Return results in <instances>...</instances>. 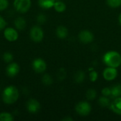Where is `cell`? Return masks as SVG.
Listing matches in <instances>:
<instances>
[{"label":"cell","instance_id":"cell-26","mask_svg":"<svg viewBox=\"0 0 121 121\" xmlns=\"http://www.w3.org/2000/svg\"><path fill=\"white\" fill-rule=\"evenodd\" d=\"M98 73L95 70H92L91 71V72L89 73V79L91 82H96V80L98 79Z\"/></svg>","mask_w":121,"mask_h":121},{"label":"cell","instance_id":"cell-24","mask_svg":"<svg viewBox=\"0 0 121 121\" xmlns=\"http://www.w3.org/2000/svg\"><path fill=\"white\" fill-rule=\"evenodd\" d=\"M13 56L11 52H6L3 55V60L6 63H10L13 61Z\"/></svg>","mask_w":121,"mask_h":121},{"label":"cell","instance_id":"cell-13","mask_svg":"<svg viewBox=\"0 0 121 121\" xmlns=\"http://www.w3.org/2000/svg\"><path fill=\"white\" fill-rule=\"evenodd\" d=\"M14 26L18 30H23L26 27V21L22 16H18L14 20Z\"/></svg>","mask_w":121,"mask_h":121},{"label":"cell","instance_id":"cell-31","mask_svg":"<svg viewBox=\"0 0 121 121\" xmlns=\"http://www.w3.org/2000/svg\"><path fill=\"white\" fill-rule=\"evenodd\" d=\"M62 121H73V118H71V117H69V116H67V117H65V118H62Z\"/></svg>","mask_w":121,"mask_h":121},{"label":"cell","instance_id":"cell-11","mask_svg":"<svg viewBox=\"0 0 121 121\" xmlns=\"http://www.w3.org/2000/svg\"><path fill=\"white\" fill-rule=\"evenodd\" d=\"M20 71V67L16 62H10L6 69V72L8 77H16Z\"/></svg>","mask_w":121,"mask_h":121},{"label":"cell","instance_id":"cell-29","mask_svg":"<svg viewBox=\"0 0 121 121\" xmlns=\"http://www.w3.org/2000/svg\"><path fill=\"white\" fill-rule=\"evenodd\" d=\"M101 94L103 96H111V89L109 87H105L101 90Z\"/></svg>","mask_w":121,"mask_h":121},{"label":"cell","instance_id":"cell-16","mask_svg":"<svg viewBox=\"0 0 121 121\" xmlns=\"http://www.w3.org/2000/svg\"><path fill=\"white\" fill-rule=\"evenodd\" d=\"M111 99H116L117 97H119L121 94V84H115L111 88Z\"/></svg>","mask_w":121,"mask_h":121},{"label":"cell","instance_id":"cell-5","mask_svg":"<svg viewBox=\"0 0 121 121\" xmlns=\"http://www.w3.org/2000/svg\"><path fill=\"white\" fill-rule=\"evenodd\" d=\"M75 111L81 116H87L91 111V106L87 101H80L76 105Z\"/></svg>","mask_w":121,"mask_h":121},{"label":"cell","instance_id":"cell-28","mask_svg":"<svg viewBox=\"0 0 121 121\" xmlns=\"http://www.w3.org/2000/svg\"><path fill=\"white\" fill-rule=\"evenodd\" d=\"M9 4L8 0H0V11L6 10L8 8Z\"/></svg>","mask_w":121,"mask_h":121},{"label":"cell","instance_id":"cell-32","mask_svg":"<svg viewBox=\"0 0 121 121\" xmlns=\"http://www.w3.org/2000/svg\"><path fill=\"white\" fill-rule=\"evenodd\" d=\"M118 21H119V23H120V25L121 26V13H120L119 16H118Z\"/></svg>","mask_w":121,"mask_h":121},{"label":"cell","instance_id":"cell-27","mask_svg":"<svg viewBox=\"0 0 121 121\" xmlns=\"http://www.w3.org/2000/svg\"><path fill=\"white\" fill-rule=\"evenodd\" d=\"M37 22L38 23H40V24H43L46 21H47V18H46V16L43 13H39L38 16H37Z\"/></svg>","mask_w":121,"mask_h":121},{"label":"cell","instance_id":"cell-12","mask_svg":"<svg viewBox=\"0 0 121 121\" xmlns=\"http://www.w3.org/2000/svg\"><path fill=\"white\" fill-rule=\"evenodd\" d=\"M109 107L114 113L121 116V97L114 99Z\"/></svg>","mask_w":121,"mask_h":121},{"label":"cell","instance_id":"cell-3","mask_svg":"<svg viewBox=\"0 0 121 121\" xmlns=\"http://www.w3.org/2000/svg\"><path fill=\"white\" fill-rule=\"evenodd\" d=\"M14 9L21 13L28 12L31 6V0H13Z\"/></svg>","mask_w":121,"mask_h":121},{"label":"cell","instance_id":"cell-17","mask_svg":"<svg viewBox=\"0 0 121 121\" xmlns=\"http://www.w3.org/2000/svg\"><path fill=\"white\" fill-rule=\"evenodd\" d=\"M84 79H85V73L82 70L77 72L74 76V81L77 84L82 83L84 81Z\"/></svg>","mask_w":121,"mask_h":121},{"label":"cell","instance_id":"cell-21","mask_svg":"<svg viewBox=\"0 0 121 121\" xmlns=\"http://www.w3.org/2000/svg\"><path fill=\"white\" fill-rule=\"evenodd\" d=\"M41 80H42L43 84L45 86H50L53 83V79H52V77L48 74H45L42 77Z\"/></svg>","mask_w":121,"mask_h":121},{"label":"cell","instance_id":"cell-20","mask_svg":"<svg viewBox=\"0 0 121 121\" xmlns=\"http://www.w3.org/2000/svg\"><path fill=\"white\" fill-rule=\"evenodd\" d=\"M14 120L13 116L8 112L0 113V121H13Z\"/></svg>","mask_w":121,"mask_h":121},{"label":"cell","instance_id":"cell-6","mask_svg":"<svg viewBox=\"0 0 121 121\" xmlns=\"http://www.w3.org/2000/svg\"><path fill=\"white\" fill-rule=\"evenodd\" d=\"M16 30V28L12 27L5 28L4 30V38L9 42H14L17 40L18 38V33Z\"/></svg>","mask_w":121,"mask_h":121},{"label":"cell","instance_id":"cell-15","mask_svg":"<svg viewBox=\"0 0 121 121\" xmlns=\"http://www.w3.org/2000/svg\"><path fill=\"white\" fill-rule=\"evenodd\" d=\"M55 0H38V5L44 9H49L53 7Z\"/></svg>","mask_w":121,"mask_h":121},{"label":"cell","instance_id":"cell-2","mask_svg":"<svg viewBox=\"0 0 121 121\" xmlns=\"http://www.w3.org/2000/svg\"><path fill=\"white\" fill-rule=\"evenodd\" d=\"M103 61L108 67L117 68L121 65V54L114 50L108 51L104 55Z\"/></svg>","mask_w":121,"mask_h":121},{"label":"cell","instance_id":"cell-14","mask_svg":"<svg viewBox=\"0 0 121 121\" xmlns=\"http://www.w3.org/2000/svg\"><path fill=\"white\" fill-rule=\"evenodd\" d=\"M56 35L58 38L65 39L68 35V29L64 26H59L56 29Z\"/></svg>","mask_w":121,"mask_h":121},{"label":"cell","instance_id":"cell-8","mask_svg":"<svg viewBox=\"0 0 121 121\" xmlns=\"http://www.w3.org/2000/svg\"><path fill=\"white\" fill-rule=\"evenodd\" d=\"M78 38L80 42L84 44H89L94 40V34L89 30H81L78 35Z\"/></svg>","mask_w":121,"mask_h":121},{"label":"cell","instance_id":"cell-19","mask_svg":"<svg viewBox=\"0 0 121 121\" xmlns=\"http://www.w3.org/2000/svg\"><path fill=\"white\" fill-rule=\"evenodd\" d=\"M111 100L108 98V96H102L99 99V104L101 107L104 108H106V107H109L111 105Z\"/></svg>","mask_w":121,"mask_h":121},{"label":"cell","instance_id":"cell-7","mask_svg":"<svg viewBox=\"0 0 121 121\" xmlns=\"http://www.w3.org/2000/svg\"><path fill=\"white\" fill-rule=\"evenodd\" d=\"M33 69L37 73H43L47 69L46 62L42 58H36L32 62Z\"/></svg>","mask_w":121,"mask_h":121},{"label":"cell","instance_id":"cell-33","mask_svg":"<svg viewBox=\"0 0 121 121\" xmlns=\"http://www.w3.org/2000/svg\"></svg>","mask_w":121,"mask_h":121},{"label":"cell","instance_id":"cell-10","mask_svg":"<svg viewBox=\"0 0 121 121\" xmlns=\"http://www.w3.org/2000/svg\"><path fill=\"white\" fill-rule=\"evenodd\" d=\"M118 76V70L115 67H108L103 72V77L106 81H113Z\"/></svg>","mask_w":121,"mask_h":121},{"label":"cell","instance_id":"cell-30","mask_svg":"<svg viewBox=\"0 0 121 121\" xmlns=\"http://www.w3.org/2000/svg\"><path fill=\"white\" fill-rule=\"evenodd\" d=\"M6 24H7V23H6V20L4 19V18L2 17L1 16H0V31L4 30V28L6 26Z\"/></svg>","mask_w":121,"mask_h":121},{"label":"cell","instance_id":"cell-1","mask_svg":"<svg viewBox=\"0 0 121 121\" xmlns=\"http://www.w3.org/2000/svg\"><path fill=\"white\" fill-rule=\"evenodd\" d=\"M19 98V91L16 86L10 85L6 86L2 92V100L4 104L11 105L16 103Z\"/></svg>","mask_w":121,"mask_h":121},{"label":"cell","instance_id":"cell-23","mask_svg":"<svg viewBox=\"0 0 121 121\" xmlns=\"http://www.w3.org/2000/svg\"><path fill=\"white\" fill-rule=\"evenodd\" d=\"M106 4L111 8H118L121 6V0H106Z\"/></svg>","mask_w":121,"mask_h":121},{"label":"cell","instance_id":"cell-18","mask_svg":"<svg viewBox=\"0 0 121 121\" xmlns=\"http://www.w3.org/2000/svg\"><path fill=\"white\" fill-rule=\"evenodd\" d=\"M53 8H54V9L57 12L62 13V12H64L66 10V4L64 2H62V1H55V4L53 6Z\"/></svg>","mask_w":121,"mask_h":121},{"label":"cell","instance_id":"cell-22","mask_svg":"<svg viewBox=\"0 0 121 121\" xmlns=\"http://www.w3.org/2000/svg\"><path fill=\"white\" fill-rule=\"evenodd\" d=\"M96 96H97V92L94 89H89V90H87L86 93V97L89 101L94 100L96 98Z\"/></svg>","mask_w":121,"mask_h":121},{"label":"cell","instance_id":"cell-9","mask_svg":"<svg viewBox=\"0 0 121 121\" xmlns=\"http://www.w3.org/2000/svg\"><path fill=\"white\" fill-rule=\"evenodd\" d=\"M26 109L30 113H36L40 109V102L35 99H30L26 102Z\"/></svg>","mask_w":121,"mask_h":121},{"label":"cell","instance_id":"cell-25","mask_svg":"<svg viewBox=\"0 0 121 121\" xmlns=\"http://www.w3.org/2000/svg\"><path fill=\"white\" fill-rule=\"evenodd\" d=\"M57 78H58V79L60 81L64 80L66 78V76H67V72H66L65 69H64V68L59 69L58 72H57Z\"/></svg>","mask_w":121,"mask_h":121},{"label":"cell","instance_id":"cell-4","mask_svg":"<svg viewBox=\"0 0 121 121\" xmlns=\"http://www.w3.org/2000/svg\"><path fill=\"white\" fill-rule=\"evenodd\" d=\"M30 38L35 43H40L44 38V32L38 26H33L30 30Z\"/></svg>","mask_w":121,"mask_h":121}]
</instances>
